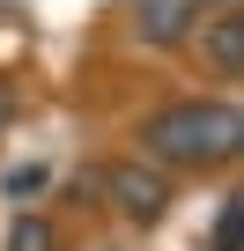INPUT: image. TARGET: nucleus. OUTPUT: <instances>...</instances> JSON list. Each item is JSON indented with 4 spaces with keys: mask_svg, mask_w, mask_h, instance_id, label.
Instances as JSON below:
<instances>
[{
    "mask_svg": "<svg viewBox=\"0 0 244 251\" xmlns=\"http://www.w3.org/2000/svg\"><path fill=\"white\" fill-rule=\"evenodd\" d=\"M104 200H111L118 214H134V222H156V214L170 207V185H163V170H148V163H104Z\"/></svg>",
    "mask_w": 244,
    "mask_h": 251,
    "instance_id": "2",
    "label": "nucleus"
},
{
    "mask_svg": "<svg viewBox=\"0 0 244 251\" xmlns=\"http://www.w3.org/2000/svg\"><path fill=\"white\" fill-rule=\"evenodd\" d=\"M8 251H59V229H52L45 214H23V222L8 229Z\"/></svg>",
    "mask_w": 244,
    "mask_h": 251,
    "instance_id": "5",
    "label": "nucleus"
},
{
    "mask_svg": "<svg viewBox=\"0 0 244 251\" xmlns=\"http://www.w3.org/2000/svg\"><path fill=\"white\" fill-rule=\"evenodd\" d=\"M141 148L178 170H215L244 155V103H163L141 118Z\"/></svg>",
    "mask_w": 244,
    "mask_h": 251,
    "instance_id": "1",
    "label": "nucleus"
},
{
    "mask_svg": "<svg viewBox=\"0 0 244 251\" xmlns=\"http://www.w3.org/2000/svg\"><path fill=\"white\" fill-rule=\"evenodd\" d=\"M192 23H200V8H185V0H148V8H134V30L148 45H178Z\"/></svg>",
    "mask_w": 244,
    "mask_h": 251,
    "instance_id": "4",
    "label": "nucleus"
},
{
    "mask_svg": "<svg viewBox=\"0 0 244 251\" xmlns=\"http://www.w3.org/2000/svg\"><path fill=\"white\" fill-rule=\"evenodd\" d=\"M215 251H244V192L222 207V222H215Z\"/></svg>",
    "mask_w": 244,
    "mask_h": 251,
    "instance_id": "6",
    "label": "nucleus"
},
{
    "mask_svg": "<svg viewBox=\"0 0 244 251\" xmlns=\"http://www.w3.org/2000/svg\"><path fill=\"white\" fill-rule=\"evenodd\" d=\"M30 192H45V170L37 163H15L8 170V200H30Z\"/></svg>",
    "mask_w": 244,
    "mask_h": 251,
    "instance_id": "7",
    "label": "nucleus"
},
{
    "mask_svg": "<svg viewBox=\"0 0 244 251\" xmlns=\"http://www.w3.org/2000/svg\"><path fill=\"white\" fill-rule=\"evenodd\" d=\"M200 52H207L222 74H244V8L207 15V23H200Z\"/></svg>",
    "mask_w": 244,
    "mask_h": 251,
    "instance_id": "3",
    "label": "nucleus"
},
{
    "mask_svg": "<svg viewBox=\"0 0 244 251\" xmlns=\"http://www.w3.org/2000/svg\"><path fill=\"white\" fill-rule=\"evenodd\" d=\"M0 126H8V96H0Z\"/></svg>",
    "mask_w": 244,
    "mask_h": 251,
    "instance_id": "8",
    "label": "nucleus"
}]
</instances>
